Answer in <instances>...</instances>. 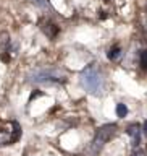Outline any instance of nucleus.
Masks as SVG:
<instances>
[{
  "instance_id": "20e7f679",
  "label": "nucleus",
  "mask_w": 147,
  "mask_h": 156,
  "mask_svg": "<svg viewBox=\"0 0 147 156\" xmlns=\"http://www.w3.org/2000/svg\"><path fill=\"white\" fill-rule=\"evenodd\" d=\"M21 135V129H19L18 122H7L0 127V146L2 145H10L16 141Z\"/></svg>"
},
{
  "instance_id": "39448f33",
  "label": "nucleus",
  "mask_w": 147,
  "mask_h": 156,
  "mask_svg": "<svg viewBox=\"0 0 147 156\" xmlns=\"http://www.w3.org/2000/svg\"><path fill=\"white\" fill-rule=\"evenodd\" d=\"M39 28H41V31L45 34L48 39H55L58 36V33H60V28H58L57 23H53L50 18H41L39 20Z\"/></svg>"
},
{
  "instance_id": "ddd939ff",
  "label": "nucleus",
  "mask_w": 147,
  "mask_h": 156,
  "mask_svg": "<svg viewBox=\"0 0 147 156\" xmlns=\"http://www.w3.org/2000/svg\"><path fill=\"white\" fill-rule=\"evenodd\" d=\"M144 132H145V135H147V120L144 122Z\"/></svg>"
},
{
  "instance_id": "9d476101",
  "label": "nucleus",
  "mask_w": 147,
  "mask_h": 156,
  "mask_svg": "<svg viewBox=\"0 0 147 156\" xmlns=\"http://www.w3.org/2000/svg\"><path fill=\"white\" fill-rule=\"evenodd\" d=\"M139 63H141V68H142L144 72H147V49H144V51L141 52Z\"/></svg>"
},
{
  "instance_id": "0eeeda50",
  "label": "nucleus",
  "mask_w": 147,
  "mask_h": 156,
  "mask_svg": "<svg viewBox=\"0 0 147 156\" xmlns=\"http://www.w3.org/2000/svg\"><path fill=\"white\" fill-rule=\"evenodd\" d=\"M107 57H109V60H112V62H120L121 58H123V51H121L120 46H113L109 52H107Z\"/></svg>"
},
{
  "instance_id": "f8f14e48",
  "label": "nucleus",
  "mask_w": 147,
  "mask_h": 156,
  "mask_svg": "<svg viewBox=\"0 0 147 156\" xmlns=\"http://www.w3.org/2000/svg\"><path fill=\"white\" fill-rule=\"evenodd\" d=\"M32 2L39 7H47V0H32Z\"/></svg>"
},
{
  "instance_id": "7ed1b4c3",
  "label": "nucleus",
  "mask_w": 147,
  "mask_h": 156,
  "mask_svg": "<svg viewBox=\"0 0 147 156\" xmlns=\"http://www.w3.org/2000/svg\"><path fill=\"white\" fill-rule=\"evenodd\" d=\"M115 133H116V125L115 124H107V125H102L100 129H97L94 140L91 141L89 148H87V154L94 156L97 153H100V150L104 148V145L109 143V141L115 136Z\"/></svg>"
},
{
  "instance_id": "423d86ee",
  "label": "nucleus",
  "mask_w": 147,
  "mask_h": 156,
  "mask_svg": "<svg viewBox=\"0 0 147 156\" xmlns=\"http://www.w3.org/2000/svg\"><path fill=\"white\" fill-rule=\"evenodd\" d=\"M126 133L129 135L131 138V145L134 148H138L139 143H141V125L139 124H131L126 127Z\"/></svg>"
},
{
  "instance_id": "f257e3e1",
  "label": "nucleus",
  "mask_w": 147,
  "mask_h": 156,
  "mask_svg": "<svg viewBox=\"0 0 147 156\" xmlns=\"http://www.w3.org/2000/svg\"><path fill=\"white\" fill-rule=\"evenodd\" d=\"M79 83L87 93L91 94H100L104 90V75L100 73L95 63H89L79 73Z\"/></svg>"
},
{
  "instance_id": "9b49d317",
  "label": "nucleus",
  "mask_w": 147,
  "mask_h": 156,
  "mask_svg": "<svg viewBox=\"0 0 147 156\" xmlns=\"http://www.w3.org/2000/svg\"><path fill=\"white\" fill-rule=\"evenodd\" d=\"M133 156H145V154H144V150H141V148H136V150L133 151Z\"/></svg>"
},
{
  "instance_id": "6e6552de",
  "label": "nucleus",
  "mask_w": 147,
  "mask_h": 156,
  "mask_svg": "<svg viewBox=\"0 0 147 156\" xmlns=\"http://www.w3.org/2000/svg\"><path fill=\"white\" fill-rule=\"evenodd\" d=\"M8 47H10V34L0 33V49H2V52H8Z\"/></svg>"
},
{
  "instance_id": "4468645a",
  "label": "nucleus",
  "mask_w": 147,
  "mask_h": 156,
  "mask_svg": "<svg viewBox=\"0 0 147 156\" xmlns=\"http://www.w3.org/2000/svg\"><path fill=\"white\" fill-rule=\"evenodd\" d=\"M145 150H147V146H145Z\"/></svg>"
},
{
  "instance_id": "1a4fd4ad",
  "label": "nucleus",
  "mask_w": 147,
  "mask_h": 156,
  "mask_svg": "<svg viewBox=\"0 0 147 156\" xmlns=\"http://www.w3.org/2000/svg\"><path fill=\"white\" fill-rule=\"evenodd\" d=\"M116 115H118L120 119H123V117L128 115V107H126L123 102H118V104H116Z\"/></svg>"
},
{
  "instance_id": "f03ea898",
  "label": "nucleus",
  "mask_w": 147,
  "mask_h": 156,
  "mask_svg": "<svg viewBox=\"0 0 147 156\" xmlns=\"http://www.w3.org/2000/svg\"><path fill=\"white\" fill-rule=\"evenodd\" d=\"M68 80L66 72L60 70V68H36L28 75V81L31 83H39V85H63Z\"/></svg>"
}]
</instances>
